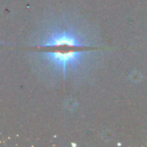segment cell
<instances>
[{"mask_svg": "<svg viewBox=\"0 0 147 147\" xmlns=\"http://www.w3.org/2000/svg\"><path fill=\"white\" fill-rule=\"evenodd\" d=\"M97 55L91 51H60L34 53V58L64 79L75 73H83L91 66Z\"/></svg>", "mask_w": 147, "mask_h": 147, "instance_id": "2", "label": "cell"}, {"mask_svg": "<svg viewBox=\"0 0 147 147\" xmlns=\"http://www.w3.org/2000/svg\"><path fill=\"white\" fill-rule=\"evenodd\" d=\"M80 20L66 15L49 20L34 33L31 43L37 47H86L96 46L93 33Z\"/></svg>", "mask_w": 147, "mask_h": 147, "instance_id": "1", "label": "cell"}]
</instances>
